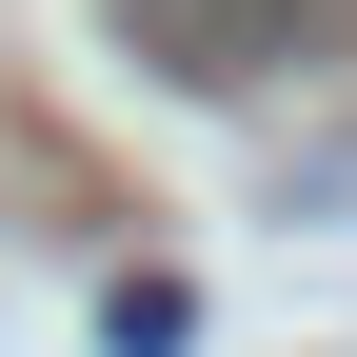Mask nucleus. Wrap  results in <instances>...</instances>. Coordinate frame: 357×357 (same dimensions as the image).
<instances>
[{"label":"nucleus","mask_w":357,"mask_h":357,"mask_svg":"<svg viewBox=\"0 0 357 357\" xmlns=\"http://www.w3.org/2000/svg\"><path fill=\"white\" fill-rule=\"evenodd\" d=\"M119 40H139V60L178 79V100H258V79L298 60V40H337L357 0H100Z\"/></svg>","instance_id":"nucleus-1"},{"label":"nucleus","mask_w":357,"mask_h":357,"mask_svg":"<svg viewBox=\"0 0 357 357\" xmlns=\"http://www.w3.org/2000/svg\"><path fill=\"white\" fill-rule=\"evenodd\" d=\"M178 337H199V298H178V278H119V298H100V357H178Z\"/></svg>","instance_id":"nucleus-2"}]
</instances>
